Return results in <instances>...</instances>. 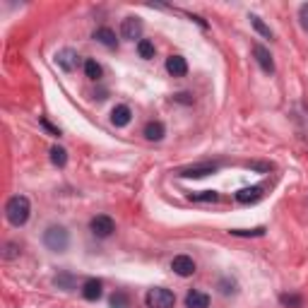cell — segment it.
I'll list each match as a JSON object with an SVG mask.
<instances>
[{"label": "cell", "mask_w": 308, "mask_h": 308, "mask_svg": "<svg viewBox=\"0 0 308 308\" xmlns=\"http://www.w3.org/2000/svg\"><path fill=\"white\" fill-rule=\"evenodd\" d=\"M190 200H195V202H217L219 193L217 190H200V193H190Z\"/></svg>", "instance_id": "obj_17"}, {"label": "cell", "mask_w": 308, "mask_h": 308, "mask_svg": "<svg viewBox=\"0 0 308 308\" xmlns=\"http://www.w3.org/2000/svg\"><path fill=\"white\" fill-rule=\"evenodd\" d=\"M5 214H8V221L12 227H24L27 219H29V214H32V205H29V200L24 195H15V198L8 200Z\"/></svg>", "instance_id": "obj_1"}, {"label": "cell", "mask_w": 308, "mask_h": 308, "mask_svg": "<svg viewBox=\"0 0 308 308\" xmlns=\"http://www.w3.org/2000/svg\"><path fill=\"white\" fill-rule=\"evenodd\" d=\"M145 303H147L150 308H174L176 296H174V292H169V289H164V286H154V289L147 292Z\"/></svg>", "instance_id": "obj_3"}, {"label": "cell", "mask_w": 308, "mask_h": 308, "mask_svg": "<svg viewBox=\"0 0 308 308\" xmlns=\"http://www.w3.org/2000/svg\"><path fill=\"white\" fill-rule=\"evenodd\" d=\"M166 70L174 77H183L188 72V63H186L183 55H171V58H166Z\"/></svg>", "instance_id": "obj_12"}, {"label": "cell", "mask_w": 308, "mask_h": 308, "mask_svg": "<svg viewBox=\"0 0 308 308\" xmlns=\"http://www.w3.org/2000/svg\"><path fill=\"white\" fill-rule=\"evenodd\" d=\"M15 255H19L17 245H15V243H8V245H5V253H3V258H5V260H12Z\"/></svg>", "instance_id": "obj_27"}, {"label": "cell", "mask_w": 308, "mask_h": 308, "mask_svg": "<svg viewBox=\"0 0 308 308\" xmlns=\"http://www.w3.org/2000/svg\"><path fill=\"white\" fill-rule=\"evenodd\" d=\"M279 301H282L284 306H289V308H301V303H303V301H301V296H294V294H282V296H279Z\"/></svg>", "instance_id": "obj_22"}, {"label": "cell", "mask_w": 308, "mask_h": 308, "mask_svg": "<svg viewBox=\"0 0 308 308\" xmlns=\"http://www.w3.org/2000/svg\"><path fill=\"white\" fill-rule=\"evenodd\" d=\"M299 19H301V27H303V32H308V3L299 8Z\"/></svg>", "instance_id": "obj_25"}, {"label": "cell", "mask_w": 308, "mask_h": 308, "mask_svg": "<svg viewBox=\"0 0 308 308\" xmlns=\"http://www.w3.org/2000/svg\"><path fill=\"white\" fill-rule=\"evenodd\" d=\"M262 198V186H251V188H241L236 193V200L241 205H251V202H258Z\"/></svg>", "instance_id": "obj_13"}, {"label": "cell", "mask_w": 308, "mask_h": 308, "mask_svg": "<svg viewBox=\"0 0 308 308\" xmlns=\"http://www.w3.org/2000/svg\"><path fill=\"white\" fill-rule=\"evenodd\" d=\"M251 24H253V29L260 34V36H265V39H272V32H270V27L262 22L258 15H251Z\"/></svg>", "instance_id": "obj_19"}, {"label": "cell", "mask_w": 308, "mask_h": 308, "mask_svg": "<svg viewBox=\"0 0 308 308\" xmlns=\"http://www.w3.org/2000/svg\"><path fill=\"white\" fill-rule=\"evenodd\" d=\"M55 284L65 286V289H72V277L70 275H58V277H55Z\"/></svg>", "instance_id": "obj_26"}, {"label": "cell", "mask_w": 308, "mask_h": 308, "mask_svg": "<svg viewBox=\"0 0 308 308\" xmlns=\"http://www.w3.org/2000/svg\"><path fill=\"white\" fill-rule=\"evenodd\" d=\"M229 234H231V236H262V234H265V227H258V229H251V231H245V229H231Z\"/></svg>", "instance_id": "obj_23"}, {"label": "cell", "mask_w": 308, "mask_h": 308, "mask_svg": "<svg viewBox=\"0 0 308 308\" xmlns=\"http://www.w3.org/2000/svg\"><path fill=\"white\" fill-rule=\"evenodd\" d=\"M94 39L101 44V46L106 48H116V44H118V39H116V32L113 29H109V27H101V29H96L94 32Z\"/></svg>", "instance_id": "obj_14"}, {"label": "cell", "mask_w": 308, "mask_h": 308, "mask_svg": "<svg viewBox=\"0 0 308 308\" xmlns=\"http://www.w3.org/2000/svg\"><path fill=\"white\" fill-rule=\"evenodd\" d=\"M104 294V284L101 279H87L85 284H82V296L87 301H99Z\"/></svg>", "instance_id": "obj_11"}, {"label": "cell", "mask_w": 308, "mask_h": 308, "mask_svg": "<svg viewBox=\"0 0 308 308\" xmlns=\"http://www.w3.org/2000/svg\"><path fill=\"white\" fill-rule=\"evenodd\" d=\"M85 75H87L89 79H99L101 77V65L96 63V60H85Z\"/></svg>", "instance_id": "obj_21"}, {"label": "cell", "mask_w": 308, "mask_h": 308, "mask_svg": "<svg viewBox=\"0 0 308 308\" xmlns=\"http://www.w3.org/2000/svg\"><path fill=\"white\" fill-rule=\"evenodd\" d=\"M248 169H253V171H270L272 166L265 164V161H253V164H248Z\"/></svg>", "instance_id": "obj_28"}, {"label": "cell", "mask_w": 308, "mask_h": 308, "mask_svg": "<svg viewBox=\"0 0 308 308\" xmlns=\"http://www.w3.org/2000/svg\"><path fill=\"white\" fill-rule=\"evenodd\" d=\"M219 169V164H195V166H186L178 171L181 178H205V176L214 174Z\"/></svg>", "instance_id": "obj_6"}, {"label": "cell", "mask_w": 308, "mask_h": 308, "mask_svg": "<svg viewBox=\"0 0 308 308\" xmlns=\"http://www.w3.org/2000/svg\"><path fill=\"white\" fill-rule=\"evenodd\" d=\"M142 19L140 17H126L123 19V24H120V36L128 41H140V36H142Z\"/></svg>", "instance_id": "obj_5"}, {"label": "cell", "mask_w": 308, "mask_h": 308, "mask_svg": "<svg viewBox=\"0 0 308 308\" xmlns=\"http://www.w3.org/2000/svg\"><path fill=\"white\" fill-rule=\"evenodd\" d=\"M171 270L178 277H190L195 272V260L190 255H176L174 260H171Z\"/></svg>", "instance_id": "obj_7"}, {"label": "cell", "mask_w": 308, "mask_h": 308, "mask_svg": "<svg viewBox=\"0 0 308 308\" xmlns=\"http://www.w3.org/2000/svg\"><path fill=\"white\" fill-rule=\"evenodd\" d=\"M164 135H166V128H164V123H161V120H152V123H147V126H145V137H147V140H152V142H159Z\"/></svg>", "instance_id": "obj_15"}, {"label": "cell", "mask_w": 308, "mask_h": 308, "mask_svg": "<svg viewBox=\"0 0 308 308\" xmlns=\"http://www.w3.org/2000/svg\"><path fill=\"white\" fill-rule=\"evenodd\" d=\"M111 306L113 308H128V296L123 292H116L111 296Z\"/></svg>", "instance_id": "obj_24"}, {"label": "cell", "mask_w": 308, "mask_h": 308, "mask_svg": "<svg viewBox=\"0 0 308 308\" xmlns=\"http://www.w3.org/2000/svg\"><path fill=\"white\" fill-rule=\"evenodd\" d=\"M137 53H140V58H145V60L154 58V44H152L150 39H140L137 41Z\"/></svg>", "instance_id": "obj_18"}, {"label": "cell", "mask_w": 308, "mask_h": 308, "mask_svg": "<svg viewBox=\"0 0 308 308\" xmlns=\"http://www.w3.org/2000/svg\"><path fill=\"white\" fill-rule=\"evenodd\" d=\"M44 243H46L48 251H55V253H65L68 245H70V234L65 227H48L44 231Z\"/></svg>", "instance_id": "obj_2"}, {"label": "cell", "mask_w": 308, "mask_h": 308, "mask_svg": "<svg viewBox=\"0 0 308 308\" xmlns=\"http://www.w3.org/2000/svg\"><path fill=\"white\" fill-rule=\"evenodd\" d=\"M51 161H53L55 166H65L68 164V152L63 150V147H51Z\"/></svg>", "instance_id": "obj_20"}, {"label": "cell", "mask_w": 308, "mask_h": 308, "mask_svg": "<svg viewBox=\"0 0 308 308\" xmlns=\"http://www.w3.org/2000/svg\"><path fill=\"white\" fill-rule=\"evenodd\" d=\"M210 306V296L202 292H190L186 296V308H207Z\"/></svg>", "instance_id": "obj_16"}, {"label": "cell", "mask_w": 308, "mask_h": 308, "mask_svg": "<svg viewBox=\"0 0 308 308\" xmlns=\"http://www.w3.org/2000/svg\"><path fill=\"white\" fill-rule=\"evenodd\" d=\"M89 229H92V234L96 238H109L116 231V224H113V219H111L109 214H96L94 219H92V224H89Z\"/></svg>", "instance_id": "obj_4"}, {"label": "cell", "mask_w": 308, "mask_h": 308, "mask_svg": "<svg viewBox=\"0 0 308 308\" xmlns=\"http://www.w3.org/2000/svg\"><path fill=\"white\" fill-rule=\"evenodd\" d=\"M41 126L46 128V130H48V133H51V135H55V137H60V130H58V128H55V126H51V123H48L46 118H41Z\"/></svg>", "instance_id": "obj_29"}, {"label": "cell", "mask_w": 308, "mask_h": 308, "mask_svg": "<svg viewBox=\"0 0 308 308\" xmlns=\"http://www.w3.org/2000/svg\"><path fill=\"white\" fill-rule=\"evenodd\" d=\"M253 53H255V60H258V65H260V70L268 72V75H272V72H275V60H272V53H270L265 46H260V44H255V46H253Z\"/></svg>", "instance_id": "obj_9"}, {"label": "cell", "mask_w": 308, "mask_h": 308, "mask_svg": "<svg viewBox=\"0 0 308 308\" xmlns=\"http://www.w3.org/2000/svg\"><path fill=\"white\" fill-rule=\"evenodd\" d=\"M55 63H58V68H63L65 72H72L79 63V55L75 53L72 48H63V51H58V55H55Z\"/></svg>", "instance_id": "obj_8"}, {"label": "cell", "mask_w": 308, "mask_h": 308, "mask_svg": "<svg viewBox=\"0 0 308 308\" xmlns=\"http://www.w3.org/2000/svg\"><path fill=\"white\" fill-rule=\"evenodd\" d=\"M130 118H133V111L126 104H120V106H116V109L111 111V123L116 128H126L130 123Z\"/></svg>", "instance_id": "obj_10"}]
</instances>
